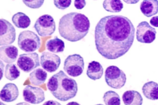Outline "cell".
I'll return each instance as SVG.
<instances>
[{
  "mask_svg": "<svg viewBox=\"0 0 158 105\" xmlns=\"http://www.w3.org/2000/svg\"><path fill=\"white\" fill-rule=\"evenodd\" d=\"M103 98L106 105H120L121 100L119 96L114 91H106L104 94Z\"/></svg>",
  "mask_w": 158,
  "mask_h": 105,
  "instance_id": "23",
  "label": "cell"
},
{
  "mask_svg": "<svg viewBox=\"0 0 158 105\" xmlns=\"http://www.w3.org/2000/svg\"><path fill=\"white\" fill-rule=\"evenodd\" d=\"M103 6L106 11L112 13L119 12L123 7V3L119 0H104Z\"/></svg>",
  "mask_w": 158,
  "mask_h": 105,
  "instance_id": "22",
  "label": "cell"
},
{
  "mask_svg": "<svg viewBox=\"0 0 158 105\" xmlns=\"http://www.w3.org/2000/svg\"><path fill=\"white\" fill-rule=\"evenodd\" d=\"M18 67L26 73H28L40 66L39 56L36 52L19 55L17 61Z\"/></svg>",
  "mask_w": 158,
  "mask_h": 105,
  "instance_id": "9",
  "label": "cell"
},
{
  "mask_svg": "<svg viewBox=\"0 0 158 105\" xmlns=\"http://www.w3.org/2000/svg\"><path fill=\"white\" fill-rule=\"evenodd\" d=\"M122 99L125 105H142L143 99L140 94L135 90H128L123 95Z\"/></svg>",
  "mask_w": 158,
  "mask_h": 105,
  "instance_id": "15",
  "label": "cell"
},
{
  "mask_svg": "<svg viewBox=\"0 0 158 105\" xmlns=\"http://www.w3.org/2000/svg\"><path fill=\"white\" fill-rule=\"evenodd\" d=\"M66 105H81L76 102L72 101L68 103Z\"/></svg>",
  "mask_w": 158,
  "mask_h": 105,
  "instance_id": "31",
  "label": "cell"
},
{
  "mask_svg": "<svg viewBox=\"0 0 158 105\" xmlns=\"http://www.w3.org/2000/svg\"><path fill=\"white\" fill-rule=\"evenodd\" d=\"M20 72L15 64L9 63L6 65L5 71V76L7 79L12 81L20 76Z\"/></svg>",
  "mask_w": 158,
  "mask_h": 105,
  "instance_id": "24",
  "label": "cell"
},
{
  "mask_svg": "<svg viewBox=\"0 0 158 105\" xmlns=\"http://www.w3.org/2000/svg\"><path fill=\"white\" fill-rule=\"evenodd\" d=\"M18 45L20 49L26 52H31L38 50L41 45L40 37L34 32L25 30L19 34Z\"/></svg>",
  "mask_w": 158,
  "mask_h": 105,
  "instance_id": "4",
  "label": "cell"
},
{
  "mask_svg": "<svg viewBox=\"0 0 158 105\" xmlns=\"http://www.w3.org/2000/svg\"><path fill=\"white\" fill-rule=\"evenodd\" d=\"M142 92L148 99L152 100L158 99V83L153 81L147 82L142 87Z\"/></svg>",
  "mask_w": 158,
  "mask_h": 105,
  "instance_id": "18",
  "label": "cell"
},
{
  "mask_svg": "<svg viewBox=\"0 0 158 105\" xmlns=\"http://www.w3.org/2000/svg\"><path fill=\"white\" fill-rule=\"evenodd\" d=\"M47 87L52 95L62 101H66L75 97L78 91L76 81L62 70L48 79Z\"/></svg>",
  "mask_w": 158,
  "mask_h": 105,
  "instance_id": "3",
  "label": "cell"
},
{
  "mask_svg": "<svg viewBox=\"0 0 158 105\" xmlns=\"http://www.w3.org/2000/svg\"><path fill=\"white\" fill-rule=\"evenodd\" d=\"M86 2L85 0H75L74 5L77 9L81 10L83 9L85 6Z\"/></svg>",
  "mask_w": 158,
  "mask_h": 105,
  "instance_id": "27",
  "label": "cell"
},
{
  "mask_svg": "<svg viewBox=\"0 0 158 105\" xmlns=\"http://www.w3.org/2000/svg\"><path fill=\"white\" fill-rule=\"evenodd\" d=\"M90 26L89 20L84 14L71 12L60 19L58 30L60 36L71 42L83 39L88 34Z\"/></svg>",
  "mask_w": 158,
  "mask_h": 105,
  "instance_id": "2",
  "label": "cell"
},
{
  "mask_svg": "<svg viewBox=\"0 0 158 105\" xmlns=\"http://www.w3.org/2000/svg\"><path fill=\"white\" fill-rule=\"evenodd\" d=\"M23 1L29 7L32 9H38L43 5L44 0H23Z\"/></svg>",
  "mask_w": 158,
  "mask_h": 105,
  "instance_id": "25",
  "label": "cell"
},
{
  "mask_svg": "<svg viewBox=\"0 0 158 105\" xmlns=\"http://www.w3.org/2000/svg\"><path fill=\"white\" fill-rule=\"evenodd\" d=\"M103 73V68L98 62L93 61L89 63L86 75L90 79L94 80L100 79Z\"/></svg>",
  "mask_w": 158,
  "mask_h": 105,
  "instance_id": "17",
  "label": "cell"
},
{
  "mask_svg": "<svg viewBox=\"0 0 158 105\" xmlns=\"http://www.w3.org/2000/svg\"><path fill=\"white\" fill-rule=\"evenodd\" d=\"M15 105H31L29 103L26 102H21L17 103Z\"/></svg>",
  "mask_w": 158,
  "mask_h": 105,
  "instance_id": "32",
  "label": "cell"
},
{
  "mask_svg": "<svg viewBox=\"0 0 158 105\" xmlns=\"http://www.w3.org/2000/svg\"><path fill=\"white\" fill-rule=\"evenodd\" d=\"M95 105H104L102 104H96Z\"/></svg>",
  "mask_w": 158,
  "mask_h": 105,
  "instance_id": "34",
  "label": "cell"
},
{
  "mask_svg": "<svg viewBox=\"0 0 158 105\" xmlns=\"http://www.w3.org/2000/svg\"><path fill=\"white\" fill-rule=\"evenodd\" d=\"M23 95L25 101L34 104L40 103L45 99L44 92L41 88L30 85L24 88Z\"/></svg>",
  "mask_w": 158,
  "mask_h": 105,
  "instance_id": "11",
  "label": "cell"
},
{
  "mask_svg": "<svg viewBox=\"0 0 158 105\" xmlns=\"http://www.w3.org/2000/svg\"><path fill=\"white\" fill-rule=\"evenodd\" d=\"M40 63L42 68L47 71H56L61 63V59L57 55L48 52H43L40 57Z\"/></svg>",
  "mask_w": 158,
  "mask_h": 105,
  "instance_id": "12",
  "label": "cell"
},
{
  "mask_svg": "<svg viewBox=\"0 0 158 105\" xmlns=\"http://www.w3.org/2000/svg\"><path fill=\"white\" fill-rule=\"evenodd\" d=\"M105 80L110 87L120 89L124 86L126 82V76L124 72L115 66H109L106 70Z\"/></svg>",
  "mask_w": 158,
  "mask_h": 105,
  "instance_id": "5",
  "label": "cell"
},
{
  "mask_svg": "<svg viewBox=\"0 0 158 105\" xmlns=\"http://www.w3.org/2000/svg\"><path fill=\"white\" fill-rule=\"evenodd\" d=\"M140 8L144 16L150 17L158 13V1L143 0L140 4Z\"/></svg>",
  "mask_w": 158,
  "mask_h": 105,
  "instance_id": "16",
  "label": "cell"
},
{
  "mask_svg": "<svg viewBox=\"0 0 158 105\" xmlns=\"http://www.w3.org/2000/svg\"><path fill=\"white\" fill-rule=\"evenodd\" d=\"M0 46L8 45L15 41L16 33L15 28L8 21L0 19Z\"/></svg>",
  "mask_w": 158,
  "mask_h": 105,
  "instance_id": "10",
  "label": "cell"
},
{
  "mask_svg": "<svg viewBox=\"0 0 158 105\" xmlns=\"http://www.w3.org/2000/svg\"><path fill=\"white\" fill-rule=\"evenodd\" d=\"M72 2L71 0L54 1V4L56 7L59 9L64 10L69 6Z\"/></svg>",
  "mask_w": 158,
  "mask_h": 105,
  "instance_id": "26",
  "label": "cell"
},
{
  "mask_svg": "<svg viewBox=\"0 0 158 105\" xmlns=\"http://www.w3.org/2000/svg\"><path fill=\"white\" fill-rule=\"evenodd\" d=\"M4 64L2 61L0 60V71H1V80L3 76V73L4 71Z\"/></svg>",
  "mask_w": 158,
  "mask_h": 105,
  "instance_id": "30",
  "label": "cell"
},
{
  "mask_svg": "<svg viewBox=\"0 0 158 105\" xmlns=\"http://www.w3.org/2000/svg\"><path fill=\"white\" fill-rule=\"evenodd\" d=\"M47 75V73L45 71L39 68L35 69L30 74L29 79L32 84L39 86L45 82Z\"/></svg>",
  "mask_w": 158,
  "mask_h": 105,
  "instance_id": "19",
  "label": "cell"
},
{
  "mask_svg": "<svg viewBox=\"0 0 158 105\" xmlns=\"http://www.w3.org/2000/svg\"><path fill=\"white\" fill-rule=\"evenodd\" d=\"M46 46L48 51L56 53L63 52L65 48L64 42L57 36L48 41Z\"/></svg>",
  "mask_w": 158,
  "mask_h": 105,
  "instance_id": "21",
  "label": "cell"
},
{
  "mask_svg": "<svg viewBox=\"0 0 158 105\" xmlns=\"http://www.w3.org/2000/svg\"><path fill=\"white\" fill-rule=\"evenodd\" d=\"M0 103L1 105H6V104H5L4 103H3L1 101L0 102Z\"/></svg>",
  "mask_w": 158,
  "mask_h": 105,
  "instance_id": "33",
  "label": "cell"
},
{
  "mask_svg": "<svg viewBox=\"0 0 158 105\" xmlns=\"http://www.w3.org/2000/svg\"><path fill=\"white\" fill-rule=\"evenodd\" d=\"M151 24L153 26L158 27V16L152 17L150 20Z\"/></svg>",
  "mask_w": 158,
  "mask_h": 105,
  "instance_id": "28",
  "label": "cell"
},
{
  "mask_svg": "<svg viewBox=\"0 0 158 105\" xmlns=\"http://www.w3.org/2000/svg\"><path fill=\"white\" fill-rule=\"evenodd\" d=\"M19 95L17 86L14 83L6 84L0 91V97L3 101L10 102L15 100Z\"/></svg>",
  "mask_w": 158,
  "mask_h": 105,
  "instance_id": "13",
  "label": "cell"
},
{
  "mask_svg": "<svg viewBox=\"0 0 158 105\" xmlns=\"http://www.w3.org/2000/svg\"><path fill=\"white\" fill-rule=\"evenodd\" d=\"M34 28L40 36L46 37L52 34L56 30V23L53 18L48 14L43 15L36 20Z\"/></svg>",
  "mask_w": 158,
  "mask_h": 105,
  "instance_id": "7",
  "label": "cell"
},
{
  "mask_svg": "<svg viewBox=\"0 0 158 105\" xmlns=\"http://www.w3.org/2000/svg\"><path fill=\"white\" fill-rule=\"evenodd\" d=\"M18 55V49L14 45L3 46L0 47V59L6 63L15 62Z\"/></svg>",
  "mask_w": 158,
  "mask_h": 105,
  "instance_id": "14",
  "label": "cell"
},
{
  "mask_svg": "<svg viewBox=\"0 0 158 105\" xmlns=\"http://www.w3.org/2000/svg\"><path fill=\"white\" fill-rule=\"evenodd\" d=\"M12 21L16 27L22 29L27 28L31 23L29 17L22 12H18L13 15Z\"/></svg>",
  "mask_w": 158,
  "mask_h": 105,
  "instance_id": "20",
  "label": "cell"
},
{
  "mask_svg": "<svg viewBox=\"0 0 158 105\" xmlns=\"http://www.w3.org/2000/svg\"><path fill=\"white\" fill-rule=\"evenodd\" d=\"M136 38L138 41L143 43H150L156 38V29L146 21L140 22L137 26Z\"/></svg>",
  "mask_w": 158,
  "mask_h": 105,
  "instance_id": "8",
  "label": "cell"
},
{
  "mask_svg": "<svg viewBox=\"0 0 158 105\" xmlns=\"http://www.w3.org/2000/svg\"><path fill=\"white\" fill-rule=\"evenodd\" d=\"M42 105H61V104L56 100H51L45 102Z\"/></svg>",
  "mask_w": 158,
  "mask_h": 105,
  "instance_id": "29",
  "label": "cell"
},
{
  "mask_svg": "<svg viewBox=\"0 0 158 105\" xmlns=\"http://www.w3.org/2000/svg\"><path fill=\"white\" fill-rule=\"evenodd\" d=\"M135 31L133 23L125 16L110 15L103 17L95 28L96 49L107 59H118L127 52L132 46Z\"/></svg>",
  "mask_w": 158,
  "mask_h": 105,
  "instance_id": "1",
  "label": "cell"
},
{
  "mask_svg": "<svg viewBox=\"0 0 158 105\" xmlns=\"http://www.w3.org/2000/svg\"><path fill=\"white\" fill-rule=\"evenodd\" d=\"M84 68L83 58L79 54L69 55L64 60L63 69L71 76L76 77L80 75Z\"/></svg>",
  "mask_w": 158,
  "mask_h": 105,
  "instance_id": "6",
  "label": "cell"
}]
</instances>
